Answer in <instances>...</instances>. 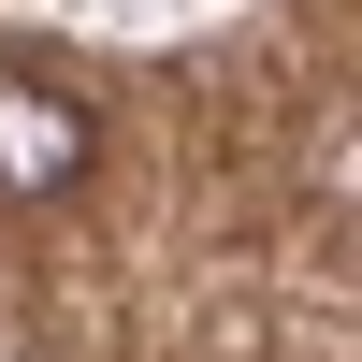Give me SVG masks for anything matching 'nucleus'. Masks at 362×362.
I'll return each mask as SVG.
<instances>
[{
    "mask_svg": "<svg viewBox=\"0 0 362 362\" xmlns=\"http://www.w3.org/2000/svg\"><path fill=\"white\" fill-rule=\"evenodd\" d=\"M73 174H87V102L0 73V203H58Z\"/></svg>",
    "mask_w": 362,
    "mask_h": 362,
    "instance_id": "f257e3e1",
    "label": "nucleus"
}]
</instances>
